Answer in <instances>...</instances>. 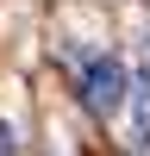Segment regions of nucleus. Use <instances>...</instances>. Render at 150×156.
I'll return each mask as SVG.
<instances>
[{
    "label": "nucleus",
    "instance_id": "f257e3e1",
    "mask_svg": "<svg viewBox=\"0 0 150 156\" xmlns=\"http://www.w3.org/2000/svg\"><path fill=\"white\" fill-rule=\"evenodd\" d=\"M81 100H88V112H94V119H112V112L131 100V75H125V62L112 56V50L81 62Z\"/></svg>",
    "mask_w": 150,
    "mask_h": 156
},
{
    "label": "nucleus",
    "instance_id": "f03ea898",
    "mask_svg": "<svg viewBox=\"0 0 150 156\" xmlns=\"http://www.w3.org/2000/svg\"><path fill=\"white\" fill-rule=\"evenodd\" d=\"M131 106H138V137H150V69L131 81Z\"/></svg>",
    "mask_w": 150,
    "mask_h": 156
},
{
    "label": "nucleus",
    "instance_id": "7ed1b4c3",
    "mask_svg": "<svg viewBox=\"0 0 150 156\" xmlns=\"http://www.w3.org/2000/svg\"><path fill=\"white\" fill-rule=\"evenodd\" d=\"M0 156H19V137H12V125L0 119Z\"/></svg>",
    "mask_w": 150,
    "mask_h": 156
}]
</instances>
